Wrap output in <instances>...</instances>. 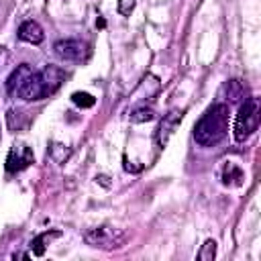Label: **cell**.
Segmentation results:
<instances>
[{"instance_id":"277c9868","label":"cell","mask_w":261,"mask_h":261,"mask_svg":"<svg viewBox=\"0 0 261 261\" xmlns=\"http://www.w3.org/2000/svg\"><path fill=\"white\" fill-rule=\"evenodd\" d=\"M90 45L80 39H61L53 45V53L63 59V61H73V63H84L90 57Z\"/></svg>"},{"instance_id":"6da1fadb","label":"cell","mask_w":261,"mask_h":261,"mask_svg":"<svg viewBox=\"0 0 261 261\" xmlns=\"http://www.w3.org/2000/svg\"><path fill=\"white\" fill-rule=\"evenodd\" d=\"M65 80V71L55 65H45L35 71L29 63H20L6 80V92L12 98H22L27 102L43 100L53 96Z\"/></svg>"},{"instance_id":"5bb4252c","label":"cell","mask_w":261,"mask_h":261,"mask_svg":"<svg viewBox=\"0 0 261 261\" xmlns=\"http://www.w3.org/2000/svg\"><path fill=\"white\" fill-rule=\"evenodd\" d=\"M214 253H216V243L212 241V239H208L206 243H204V247H202V251L198 253V259H212L214 257Z\"/></svg>"},{"instance_id":"5b68a950","label":"cell","mask_w":261,"mask_h":261,"mask_svg":"<svg viewBox=\"0 0 261 261\" xmlns=\"http://www.w3.org/2000/svg\"><path fill=\"white\" fill-rule=\"evenodd\" d=\"M120 241V232H116L110 226H98L86 232V243L92 247H102V249H112Z\"/></svg>"},{"instance_id":"9a60e30c","label":"cell","mask_w":261,"mask_h":261,"mask_svg":"<svg viewBox=\"0 0 261 261\" xmlns=\"http://www.w3.org/2000/svg\"><path fill=\"white\" fill-rule=\"evenodd\" d=\"M6 59H8V49L0 45V67H2L4 63H6Z\"/></svg>"},{"instance_id":"9c48e42d","label":"cell","mask_w":261,"mask_h":261,"mask_svg":"<svg viewBox=\"0 0 261 261\" xmlns=\"http://www.w3.org/2000/svg\"><path fill=\"white\" fill-rule=\"evenodd\" d=\"M245 94H247V88H245V84H243L241 80H230V82L226 84V96H228L230 102L247 100Z\"/></svg>"},{"instance_id":"ba28073f","label":"cell","mask_w":261,"mask_h":261,"mask_svg":"<svg viewBox=\"0 0 261 261\" xmlns=\"http://www.w3.org/2000/svg\"><path fill=\"white\" fill-rule=\"evenodd\" d=\"M18 37H20L22 41H27V43H33V45H39V43L45 39L41 24L35 22V20H24V22L18 27Z\"/></svg>"},{"instance_id":"8fae6325","label":"cell","mask_w":261,"mask_h":261,"mask_svg":"<svg viewBox=\"0 0 261 261\" xmlns=\"http://www.w3.org/2000/svg\"><path fill=\"white\" fill-rule=\"evenodd\" d=\"M241 179H243V171H241L234 163H226V165H224V173H222V181H224L226 186H228V184L239 186Z\"/></svg>"},{"instance_id":"3957f363","label":"cell","mask_w":261,"mask_h":261,"mask_svg":"<svg viewBox=\"0 0 261 261\" xmlns=\"http://www.w3.org/2000/svg\"><path fill=\"white\" fill-rule=\"evenodd\" d=\"M259 126V100L257 98H247L234 116V139L245 141L251 137Z\"/></svg>"},{"instance_id":"8992f818","label":"cell","mask_w":261,"mask_h":261,"mask_svg":"<svg viewBox=\"0 0 261 261\" xmlns=\"http://www.w3.org/2000/svg\"><path fill=\"white\" fill-rule=\"evenodd\" d=\"M33 163V151L31 147H27L24 143H16L6 157V169L8 171H22L24 167H29Z\"/></svg>"},{"instance_id":"52a82bcc","label":"cell","mask_w":261,"mask_h":261,"mask_svg":"<svg viewBox=\"0 0 261 261\" xmlns=\"http://www.w3.org/2000/svg\"><path fill=\"white\" fill-rule=\"evenodd\" d=\"M181 116H184V110H171L169 114H165V116H163V120L159 122L157 135H155V139H157V145H159V147H165V143H167V141H169V137L173 135L175 126L179 124Z\"/></svg>"},{"instance_id":"4fadbf2b","label":"cell","mask_w":261,"mask_h":261,"mask_svg":"<svg viewBox=\"0 0 261 261\" xmlns=\"http://www.w3.org/2000/svg\"><path fill=\"white\" fill-rule=\"evenodd\" d=\"M155 114H153V110L151 108H139V110H135L133 114H130V120L133 122H145V120H151Z\"/></svg>"},{"instance_id":"7a4b0ae2","label":"cell","mask_w":261,"mask_h":261,"mask_svg":"<svg viewBox=\"0 0 261 261\" xmlns=\"http://www.w3.org/2000/svg\"><path fill=\"white\" fill-rule=\"evenodd\" d=\"M230 112L226 104H212L194 126V139L202 147L218 145L228 133Z\"/></svg>"},{"instance_id":"30bf717a","label":"cell","mask_w":261,"mask_h":261,"mask_svg":"<svg viewBox=\"0 0 261 261\" xmlns=\"http://www.w3.org/2000/svg\"><path fill=\"white\" fill-rule=\"evenodd\" d=\"M57 237H61L59 230H47V232L39 234V237L33 241V253H35V255H43V253H45V243H49L51 239H57Z\"/></svg>"},{"instance_id":"7c38bea8","label":"cell","mask_w":261,"mask_h":261,"mask_svg":"<svg viewBox=\"0 0 261 261\" xmlns=\"http://www.w3.org/2000/svg\"><path fill=\"white\" fill-rule=\"evenodd\" d=\"M71 100H73V104L80 106V108H90V106L96 104L94 96H92V94H86V92H75V94L71 96Z\"/></svg>"}]
</instances>
